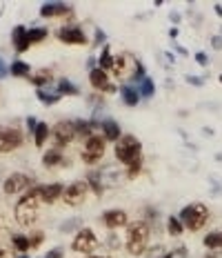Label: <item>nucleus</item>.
I'll return each instance as SVG.
<instances>
[{"instance_id": "f257e3e1", "label": "nucleus", "mask_w": 222, "mask_h": 258, "mask_svg": "<svg viewBox=\"0 0 222 258\" xmlns=\"http://www.w3.org/2000/svg\"><path fill=\"white\" fill-rule=\"evenodd\" d=\"M149 241H151V229L144 221H133L129 223L127 229V241H125V249H127L131 256H143L149 247Z\"/></svg>"}, {"instance_id": "f03ea898", "label": "nucleus", "mask_w": 222, "mask_h": 258, "mask_svg": "<svg viewBox=\"0 0 222 258\" xmlns=\"http://www.w3.org/2000/svg\"><path fill=\"white\" fill-rule=\"evenodd\" d=\"M38 203H40V187H32L20 203L16 205V221L22 227H32L38 221Z\"/></svg>"}, {"instance_id": "7ed1b4c3", "label": "nucleus", "mask_w": 222, "mask_h": 258, "mask_svg": "<svg viewBox=\"0 0 222 258\" xmlns=\"http://www.w3.org/2000/svg\"><path fill=\"white\" fill-rule=\"evenodd\" d=\"M178 218L189 232H200L202 227L209 223V218H211V211H209V207L205 203H191V205L182 207Z\"/></svg>"}, {"instance_id": "20e7f679", "label": "nucleus", "mask_w": 222, "mask_h": 258, "mask_svg": "<svg viewBox=\"0 0 222 258\" xmlns=\"http://www.w3.org/2000/svg\"><path fill=\"white\" fill-rule=\"evenodd\" d=\"M113 154H116V158L120 160V163L129 165V163H133V160L143 158V142L138 140L133 134H125V136L116 142Z\"/></svg>"}, {"instance_id": "39448f33", "label": "nucleus", "mask_w": 222, "mask_h": 258, "mask_svg": "<svg viewBox=\"0 0 222 258\" xmlns=\"http://www.w3.org/2000/svg\"><path fill=\"white\" fill-rule=\"evenodd\" d=\"M105 152H107V140L102 136H98V134H94V136H89L85 142H82L80 158H82V163H87V165H95L102 160Z\"/></svg>"}, {"instance_id": "423d86ee", "label": "nucleus", "mask_w": 222, "mask_h": 258, "mask_svg": "<svg viewBox=\"0 0 222 258\" xmlns=\"http://www.w3.org/2000/svg\"><path fill=\"white\" fill-rule=\"evenodd\" d=\"M140 67H143V63L136 56H131V53H118V56H113L111 74L116 76V78H127V76H136Z\"/></svg>"}, {"instance_id": "0eeeda50", "label": "nucleus", "mask_w": 222, "mask_h": 258, "mask_svg": "<svg viewBox=\"0 0 222 258\" xmlns=\"http://www.w3.org/2000/svg\"><path fill=\"white\" fill-rule=\"evenodd\" d=\"M25 145V132L18 127H0V154H9Z\"/></svg>"}, {"instance_id": "6e6552de", "label": "nucleus", "mask_w": 222, "mask_h": 258, "mask_svg": "<svg viewBox=\"0 0 222 258\" xmlns=\"http://www.w3.org/2000/svg\"><path fill=\"white\" fill-rule=\"evenodd\" d=\"M95 247H98V236H95L94 229H89V227H82L78 234H76V238L71 241V249L78 254H95Z\"/></svg>"}, {"instance_id": "1a4fd4ad", "label": "nucleus", "mask_w": 222, "mask_h": 258, "mask_svg": "<svg viewBox=\"0 0 222 258\" xmlns=\"http://www.w3.org/2000/svg\"><path fill=\"white\" fill-rule=\"evenodd\" d=\"M87 196H89V183H85V180H76L74 185H69L67 189H64L63 198H64V203H67L69 207H78L87 200Z\"/></svg>"}, {"instance_id": "9d476101", "label": "nucleus", "mask_w": 222, "mask_h": 258, "mask_svg": "<svg viewBox=\"0 0 222 258\" xmlns=\"http://www.w3.org/2000/svg\"><path fill=\"white\" fill-rule=\"evenodd\" d=\"M56 36H58V40L64 42V45H87V42H89L87 34L82 32L78 25H74V22L60 27L58 32H56Z\"/></svg>"}, {"instance_id": "9b49d317", "label": "nucleus", "mask_w": 222, "mask_h": 258, "mask_svg": "<svg viewBox=\"0 0 222 258\" xmlns=\"http://www.w3.org/2000/svg\"><path fill=\"white\" fill-rule=\"evenodd\" d=\"M74 138H76L74 120H58L56 125H53V142H56V149L67 147Z\"/></svg>"}, {"instance_id": "f8f14e48", "label": "nucleus", "mask_w": 222, "mask_h": 258, "mask_svg": "<svg viewBox=\"0 0 222 258\" xmlns=\"http://www.w3.org/2000/svg\"><path fill=\"white\" fill-rule=\"evenodd\" d=\"M33 185V180L29 178L27 174H20V172H16V174H11L9 178L5 180V185H2V189H5V194L9 196H16V194H22V191H27L29 187Z\"/></svg>"}, {"instance_id": "ddd939ff", "label": "nucleus", "mask_w": 222, "mask_h": 258, "mask_svg": "<svg viewBox=\"0 0 222 258\" xmlns=\"http://www.w3.org/2000/svg\"><path fill=\"white\" fill-rule=\"evenodd\" d=\"M89 83L94 89L102 91V94H113V91H116V85L109 80V74L102 71V69H98V67H94L89 71Z\"/></svg>"}, {"instance_id": "4468645a", "label": "nucleus", "mask_w": 222, "mask_h": 258, "mask_svg": "<svg viewBox=\"0 0 222 258\" xmlns=\"http://www.w3.org/2000/svg\"><path fill=\"white\" fill-rule=\"evenodd\" d=\"M102 223L109 229H118V227H127L129 225V216L125 209H107L102 214Z\"/></svg>"}, {"instance_id": "2eb2a0df", "label": "nucleus", "mask_w": 222, "mask_h": 258, "mask_svg": "<svg viewBox=\"0 0 222 258\" xmlns=\"http://www.w3.org/2000/svg\"><path fill=\"white\" fill-rule=\"evenodd\" d=\"M63 194H64L63 183H51V185H43V187H40V200L47 203V205L56 203L58 198H63Z\"/></svg>"}, {"instance_id": "dca6fc26", "label": "nucleus", "mask_w": 222, "mask_h": 258, "mask_svg": "<svg viewBox=\"0 0 222 258\" xmlns=\"http://www.w3.org/2000/svg\"><path fill=\"white\" fill-rule=\"evenodd\" d=\"M102 127V138L105 140H111V142H118L122 138V132H120V125H118L116 120H111V118H107V120L100 122Z\"/></svg>"}, {"instance_id": "f3484780", "label": "nucleus", "mask_w": 222, "mask_h": 258, "mask_svg": "<svg viewBox=\"0 0 222 258\" xmlns=\"http://www.w3.org/2000/svg\"><path fill=\"white\" fill-rule=\"evenodd\" d=\"M64 14H71V7L63 5V2H47V5L40 7V16H43V18L64 16Z\"/></svg>"}, {"instance_id": "a211bd4d", "label": "nucleus", "mask_w": 222, "mask_h": 258, "mask_svg": "<svg viewBox=\"0 0 222 258\" xmlns=\"http://www.w3.org/2000/svg\"><path fill=\"white\" fill-rule=\"evenodd\" d=\"M11 40H14V47H16V52L18 53H22V52H27L29 49V38H27V29L22 25H18L14 32H11Z\"/></svg>"}, {"instance_id": "6ab92c4d", "label": "nucleus", "mask_w": 222, "mask_h": 258, "mask_svg": "<svg viewBox=\"0 0 222 258\" xmlns=\"http://www.w3.org/2000/svg\"><path fill=\"white\" fill-rule=\"evenodd\" d=\"M120 96H122V103L127 107H136L138 103H140V94H138V89L133 85H125L120 89Z\"/></svg>"}, {"instance_id": "aec40b11", "label": "nucleus", "mask_w": 222, "mask_h": 258, "mask_svg": "<svg viewBox=\"0 0 222 258\" xmlns=\"http://www.w3.org/2000/svg\"><path fill=\"white\" fill-rule=\"evenodd\" d=\"M202 245H205L206 249H222V227L220 229H213V232H209L205 238H202Z\"/></svg>"}, {"instance_id": "412c9836", "label": "nucleus", "mask_w": 222, "mask_h": 258, "mask_svg": "<svg viewBox=\"0 0 222 258\" xmlns=\"http://www.w3.org/2000/svg\"><path fill=\"white\" fill-rule=\"evenodd\" d=\"M63 152H60V149H49V152H45V156H43V165L47 169H51V167H58L60 163H63Z\"/></svg>"}, {"instance_id": "4be33fe9", "label": "nucleus", "mask_w": 222, "mask_h": 258, "mask_svg": "<svg viewBox=\"0 0 222 258\" xmlns=\"http://www.w3.org/2000/svg\"><path fill=\"white\" fill-rule=\"evenodd\" d=\"M29 80H32L38 89H40L43 85H47V83H51V80H53V71H51V69H38L33 76H29Z\"/></svg>"}, {"instance_id": "5701e85b", "label": "nucleus", "mask_w": 222, "mask_h": 258, "mask_svg": "<svg viewBox=\"0 0 222 258\" xmlns=\"http://www.w3.org/2000/svg\"><path fill=\"white\" fill-rule=\"evenodd\" d=\"M111 67H113V56H111V47L105 42V45H102L100 58H98V69H102V71H111Z\"/></svg>"}, {"instance_id": "b1692460", "label": "nucleus", "mask_w": 222, "mask_h": 258, "mask_svg": "<svg viewBox=\"0 0 222 258\" xmlns=\"http://www.w3.org/2000/svg\"><path fill=\"white\" fill-rule=\"evenodd\" d=\"M29 71H32V67L25 63V60H14L11 63V67H9V74L11 76H18V78H29Z\"/></svg>"}, {"instance_id": "393cba45", "label": "nucleus", "mask_w": 222, "mask_h": 258, "mask_svg": "<svg viewBox=\"0 0 222 258\" xmlns=\"http://www.w3.org/2000/svg\"><path fill=\"white\" fill-rule=\"evenodd\" d=\"M47 138H49V125L40 120L36 125V129H33V142L40 147V145H45V140H47Z\"/></svg>"}, {"instance_id": "a878e982", "label": "nucleus", "mask_w": 222, "mask_h": 258, "mask_svg": "<svg viewBox=\"0 0 222 258\" xmlns=\"http://www.w3.org/2000/svg\"><path fill=\"white\" fill-rule=\"evenodd\" d=\"M78 94H80L78 85L69 83L67 78H60L58 80V96H78Z\"/></svg>"}, {"instance_id": "bb28decb", "label": "nucleus", "mask_w": 222, "mask_h": 258, "mask_svg": "<svg viewBox=\"0 0 222 258\" xmlns=\"http://www.w3.org/2000/svg\"><path fill=\"white\" fill-rule=\"evenodd\" d=\"M138 94H140V98H151V96L156 94V85L149 76H144V78L140 80V89H138Z\"/></svg>"}, {"instance_id": "cd10ccee", "label": "nucleus", "mask_w": 222, "mask_h": 258, "mask_svg": "<svg viewBox=\"0 0 222 258\" xmlns=\"http://www.w3.org/2000/svg\"><path fill=\"white\" fill-rule=\"evenodd\" d=\"M167 232H169L171 236H180V234L185 232V225L180 223L178 216H169L167 218Z\"/></svg>"}, {"instance_id": "c85d7f7f", "label": "nucleus", "mask_w": 222, "mask_h": 258, "mask_svg": "<svg viewBox=\"0 0 222 258\" xmlns=\"http://www.w3.org/2000/svg\"><path fill=\"white\" fill-rule=\"evenodd\" d=\"M11 242H14V247H16L20 254H25V252H29V249H32L29 238L22 236V234H14V236H11Z\"/></svg>"}, {"instance_id": "c756f323", "label": "nucleus", "mask_w": 222, "mask_h": 258, "mask_svg": "<svg viewBox=\"0 0 222 258\" xmlns=\"http://www.w3.org/2000/svg\"><path fill=\"white\" fill-rule=\"evenodd\" d=\"M47 29L45 27H33V29H27V38H29V42H43L45 38H47Z\"/></svg>"}, {"instance_id": "7c9ffc66", "label": "nucleus", "mask_w": 222, "mask_h": 258, "mask_svg": "<svg viewBox=\"0 0 222 258\" xmlns=\"http://www.w3.org/2000/svg\"><path fill=\"white\" fill-rule=\"evenodd\" d=\"M36 96H38V100H40V103H45V105H56V103L60 100L58 94H47L45 89H38Z\"/></svg>"}, {"instance_id": "2f4dec72", "label": "nucleus", "mask_w": 222, "mask_h": 258, "mask_svg": "<svg viewBox=\"0 0 222 258\" xmlns=\"http://www.w3.org/2000/svg\"><path fill=\"white\" fill-rule=\"evenodd\" d=\"M143 163H144L143 158H138V160H133V163H129L127 165V178H136V176L140 174V169H143Z\"/></svg>"}, {"instance_id": "473e14b6", "label": "nucleus", "mask_w": 222, "mask_h": 258, "mask_svg": "<svg viewBox=\"0 0 222 258\" xmlns=\"http://www.w3.org/2000/svg\"><path fill=\"white\" fill-rule=\"evenodd\" d=\"M189 254H187V247H175L174 252H169V254H164V256H160V258H187Z\"/></svg>"}, {"instance_id": "72a5a7b5", "label": "nucleus", "mask_w": 222, "mask_h": 258, "mask_svg": "<svg viewBox=\"0 0 222 258\" xmlns=\"http://www.w3.org/2000/svg\"><path fill=\"white\" fill-rule=\"evenodd\" d=\"M43 241H45V234L43 232H33V236L29 238V245H32V247H40V245H43Z\"/></svg>"}, {"instance_id": "f704fd0d", "label": "nucleus", "mask_w": 222, "mask_h": 258, "mask_svg": "<svg viewBox=\"0 0 222 258\" xmlns=\"http://www.w3.org/2000/svg\"><path fill=\"white\" fill-rule=\"evenodd\" d=\"M80 225V218H71V221H67V223H63V232H69V229H74V227H78Z\"/></svg>"}, {"instance_id": "c9c22d12", "label": "nucleus", "mask_w": 222, "mask_h": 258, "mask_svg": "<svg viewBox=\"0 0 222 258\" xmlns=\"http://www.w3.org/2000/svg\"><path fill=\"white\" fill-rule=\"evenodd\" d=\"M196 63L202 65V67H206V65H209V58H206V53H205V52H198V53H196Z\"/></svg>"}, {"instance_id": "e433bc0d", "label": "nucleus", "mask_w": 222, "mask_h": 258, "mask_svg": "<svg viewBox=\"0 0 222 258\" xmlns=\"http://www.w3.org/2000/svg\"><path fill=\"white\" fill-rule=\"evenodd\" d=\"M63 256H64L63 247H53L51 252H49V254H47V256H45V258H63Z\"/></svg>"}, {"instance_id": "4c0bfd02", "label": "nucleus", "mask_w": 222, "mask_h": 258, "mask_svg": "<svg viewBox=\"0 0 222 258\" xmlns=\"http://www.w3.org/2000/svg\"><path fill=\"white\" fill-rule=\"evenodd\" d=\"M105 38H107V36H105V32H102L100 27H95V40H94L95 45H100V42H105Z\"/></svg>"}, {"instance_id": "58836bf2", "label": "nucleus", "mask_w": 222, "mask_h": 258, "mask_svg": "<svg viewBox=\"0 0 222 258\" xmlns=\"http://www.w3.org/2000/svg\"><path fill=\"white\" fill-rule=\"evenodd\" d=\"M7 74H9V69H7V65H5V58L0 56V78H5Z\"/></svg>"}, {"instance_id": "ea45409f", "label": "nucleus", "mask_w": 222, "mask_h": 258, "mask_svg": "<svg viewBox=\"0 0 222 258\" xmlns=\"http://www.w3.org/2000/svg\"><path fill=\"white\" fill-rule=\"evenodd\" d=\"M36 125H38V120L33 116L27 118V129H29V132H33V129H36Z\"/></svg>"}, {"instance_id": "a19ab883", "label": "nucleus", "mask_w": 222, "mask_h": 258, "mask_svg": "<svg viewBox=\"0 0 222 258\" xmlns=\"http://www.w3.org/2000/svg\"><path fill=\"white\" fill-rule=\"evenodd\" d=\"M211 45H213V49H222V36H213Z\"/></svg>"}, {"instance_id": "79ce46f5", "label": "nucleus", "mask_w": 222, "mask_h": 258, "mask_svg": "<svg viewBox=\"0 0 222 258\" xmlns=\"http://www.w3.org/2000/svg\"><path fill=\"white\" fill-rule=\"evenodd\" d=\"M187 83H189V85H196V87H200L202 80H200V78H193V76H187Z\"/></svg>"}, {"instance_id": "37998d69", "label": "nucleus", "mask_w": 222, "mask_h": 258, "mask_svg": "<svg viewBox=\"0 0 222 258\" xmlns=\"http://www.w3.org/2000/svg\"><path fill=\"white\" fill-rule=\"evenodd\" d=\"M205 258H222V252H218V249H213L209 256H205Z\"/></svg>"}, {"instance_id": "c03bdc74", "label": "nucleus", "mask_w": 222, "mask_h": 258, "mask_svg": "<svg viewBox=\"0 0 222 258\" xmlns=\"http://www.w3.org/2000/svg\"><path fill=\"white\" fill-rule=\"evenodd\" d=\"M0 258H11V254L7 252V249H2V247H0Z\"/></svg>"}, {"instance_id": "a18cd8bd", "label": "nucleus", "mask_w": 222, "mask_h": 258, "mask_svg": "<svg viewBox=\"0 0 222 258\" xmlns=\"http://www.w3.org/2000/svg\"><path fill=\"white\" fill-rule=\"evenodd\" d=\"M171 20H174V22H180V14H178V11H174V14H171Z\"/></svg>"}, {"instance_id": "49530a36", "label": "nucleus", "mask_w": 222, "mask_h": 258, "mask_svg": "<svg viewBox=\"0 0 222 258\" xmlns=\"http://www.w3.org/2000/svg\"><path fill=\"white\" fill-rule=\"evenodd\" d=\"M89 258H109V256H98V254H94V256H89Z\"/></svg>"}, {"instance_id": "de8ad7c7", "label": "nucleus", "mask_w": 222, "mask_h": 258, "mask_svg": "<svg viewBox=\"0 0 222 258\" xmlns=\"http://www.w3.org/2000/svg\"><path fill=\"white\" fill-rule=\"evenodd\" d=\"M18 258H29V256H27V254H20V256H18Z\"/></svg>"}, {"instance_id": "09e8293b", "label": "nucleus", "mask_w": 222, "mask_h": 258, "mask_svg": "<svg viewBox=\"0 0 222 258\" xmlns=\"http://www.w3.org/2000/svg\"><path fill=\"white\" fill-rule=\"evenodd\" d=\"M220 83H222V74H220Z\"/></svg>"}]
</instances>
